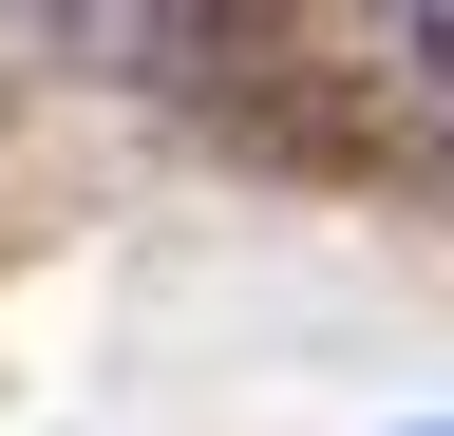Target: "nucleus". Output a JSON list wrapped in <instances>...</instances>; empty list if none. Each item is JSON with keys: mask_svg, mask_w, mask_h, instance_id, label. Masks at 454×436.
<instances>
[{"mask_svg": "<svg viewBox=\"0 0 454 436\" xmlns=\"http://www.w3.org/2000/svg\"><path fill=\"white\" fill-rule=\"evenodd\" d=\"M152 95L227 152V171H284V190L417 171V95L379 76V20H360V0H170Z\"/></svg>", "mask_w": 454, "mask_h": 436, "instance_id": "obj_1", "label": "nucleus"}, {"mask_svg": "<svg viewBox=\"0 0 454 436\" xmlns=\"http://www.w3.org/2000/svg\"><path fill=\"white\" fill-rule=\"evenodd\" d=\"M0 38H20L38 76H152L170 58V0H0Z\"/></svg>", "mask_w": 454, "mask_h": 436, "instance_id": "obj_2", "label": "nucleus"}, {"mask_svg": "<svg viewBox=\"0 0 454 436\" xmlns=\"http://www.w3.org/2000/svg\"><path fill=\"white\" fill-rule=\"evenodd\" d=\"M397 95H417V171L454 190V0H397Z\"/></svg>", "mask_w": 454, "mask_h": 436, "instance_id": "obj_3", "label": "nucleus"}]
</instances>
